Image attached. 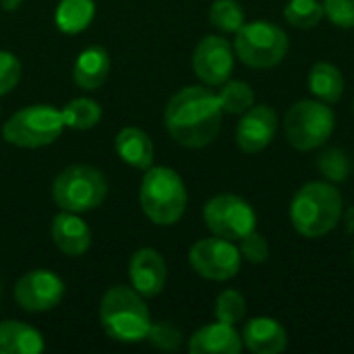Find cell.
Returning a JSON list of instances; mask_svg holds the SVG:
<instances>
[{
  "instance_id": "obj_1",
  "label": "cell",
  "mask_w": 354,
  "mask_h": 354,
  "mask_svg": "<svg viewBox=\"0 0 354 354\" xmlns=\"http://www.w3.org/2000/svg\"><path fill=\"white\" fill-rule=\"evenodd\" d=\"M222 106L218 95L201 85L176 91L164 110V124L170 137L189 149L209 145L222 127Z\"/></svg>"
},
{
  "instance_id": "obj_2",
  "label": "cell",
  "mask_w": 354,
  "mask_h": 354,
  "mask_svg": "<svg viewBox=\"0 0 354 354\" xmlns=\"http://www.w3.org/2000/svg\"><path fill=\"white\" fill-rule=\"evenodd\" d=\"M100 324L112 340L135 344L147 338L151 315L133 286H112L100 303Z\"/></svg>"
},
{
  "instance_id": "obj_3",
  "label": "cell",
  "mask_w": 354,
  "mask_h": 354,
  "mask_svg": "<svg viewBox=\"0 0 354 354\" xmlns=\"http://www.w3.org/2000/svg\"><path fill=\"white\" fill-rule=\"evenodd\" d=\"M342 207V195L334 185L307 183L292 197L290 222L299 234L307 239H319L338 226Z\"/></svg>"
},
{
  "instance_id": "obj_4",
  "label": "cell",
  "mask_w": 354,
  "mask_h": 354,
  "mask_svg": "<svg viewBox=\"0 0 354 354\" xmlns=\"http://www.w3.org/2000/svg\"><path fill=\"white\" fill-rule=\"evenodd\" d=\"M139 201L143 214L153 224L172 226L187 209V187L172 168L151 166L141 180Z\"/></svg>"
},
{
  "instance_id": "obj_5",
  "label": "cell",
  "mask_w": 354,
  "mask_h": 354,
  "mask_svg": "<svg viewBox=\"0 0 354 354\" xmlns=\"http://www.w3.org/2000/svg\"><path fill=\"white\" fill-rule=\"evenodd\" d=\"M108 195L106 176L85 164H75L58 172L52 183V199L62 212L85 214L104 203Z\"/></svg>"
},
{
  "instance_id": "obj_6",
  "label": "cell",
  "mask_w": 354,
  "mask_h": 354,
  "mask_svg": "<svg viewBox=\"0 0 354 354\" xmlns=\"http://www.w3.org/2000/svg\"><path fill=\"white\" fill-rule=\"evenodd\" d=\"M64 129L62 112L48 104L25 106L15 112L2 127V137L6 143L23 147V149H37L52 145Z\"/></svg>"
},
{
  "instance_id": "obj_7",
  "label": "cell",
  "mask_w": 354,
  "mask_h": 354,
  "mask_svg": "<svg viewBox=\"0 0 354 354\" xmlns=\"http://www.w3.org/2000/svg\"><path fill=\"white\" fill-rule=\"evenodd\" d=\"M234 52L251 68H272L288 52V35L270 21H251L236 31Z\"/></svg>"
},
{
  "instance_id": "obj_8",
  "label": "cell",
  "mask_w": 354,
  "mask_h": 354,
  "mask_svg": "<svg viewBox=\"0 0 354 354\" xmlns=\"http://www.w3.org/2000/svg\"><path fill=\"white\" fill-rule=\"evenodd\" d=\"M334 112L324 102L301 100L284 116V133L288 143L299 151L322 147L334 133Z\"/></svg>"
},
{
  "instance_id": "obj_9",
  "label": "cell",
  "mask_w": 354,
  "mask_h": 354,
  "mask_svg": "<svg viewBox=\"0 0 354 354\" xmlns=\"http://www.w3.org/2000/svg\"><path fill=\"white\" fill-rule=\"evenodd\" d=\"M205 226L214 236L226 241H241L249 232L255 230V212L253 207L239 195H216L203 207Z\"/></svg>"
},
{
  "instance_id": "obj_10",
  "label": "cell",
  "mask_w": 354,
  "mask_h": 354,
  "mask_svg": "<svg viewBox=\"0 0 354 354\" xmlns=\"http://www.w3.org/2000/svg\"><path fill=\"white\" fill-rule=\"evenodd\" d=\"M191 268L205 280L224 282L239 274L241 270V251L232 241L214 236L197 241L189 251Z\"/></svg>"
},
{
  "instance_id": "obj_11",
  "label": "cell",
  "mask_w": 354,
  "mask_h": 354,
  "mask_svg": "<svg viewBox=\"0 0 354 354\" xmlns=\"http://www.w3.org/2000/svg\"><path fill=\"white\" fill-rule=\"evenodd\" d=\"M15 301L27 313H46L60 305L64 282L50 270H31L15 284Z\"/></svg>"
},
{
  "instance_id": "obj_12",
  "label": "cell",
  "mask_w": 354,
  "mask_h": 354,
  "mask_svg": "<svg viewBox=\"0 0 354 354\" xmlns=\"http://www.w3.org/2000/svg\"><path fill=\"white\" fill-rule=\"evenodd\" d=\"M234 68V54L228 39L220 35L203 37L193 52V71L205 85H222Z\"/></svg>"
},
{
  "instance_id": "obj_13",
  "label": "cell",
  "mask_w": 354,
  "mask_h": 354,
  "mask_svg": "<svg viewBox=\"0 0 354 354\" xmlns=\"http://www.w3.org/2000/svg\"><path fill=\"white\" fill-rule=\"evenodd\" d=\"M129 278L131 286L143 297L153 299L158 297L168 280V266L160 251L151 247H143L131 255L129 261Z\"/></svg>"
},
{
  "instance_id": "obj_14",
  "label": "cell",
  "mask_w": 354,
  "mask_h": 354,
  "mask_svg": "<svg viewBox=\"0 0 354 354\" xmlns=\"http://www.w3.org/2000/svg\"><path fill=\"white\" fill-rule=\"evenodd\" d=\"M276 129L278 116L270 106H251L247 112H243V118L236 124V145L245 153H257L272 143Z\"/></svg>"
},
{
  "instance_id": "obj_15",
  "label": "cell",
  "mask_w": 354,
  "mask_h": 354,
  "mask_svg": "<svg viewBox=\"0 0 354 354\" xmlns=\"http://www.w3.org/2000/svg\"><path fill=\"white\" fill-rule=\"evenodd\" d=\"M50 236L54 245L68 257L83 255L91 245L89 226L73 212H62L54 218L50 226Z\"/></svg>"
},
{
  "instance_id": "obj_16",
  "label": "cell",
  "mask_w": 354,
  "mask_h": 354,
  "mask_svg": "<svg viewBox=\"0 0 354 354\" xmlns=\"http://www.w3.org/2000/svg\"><path fill=\"white\" fill-rule=\"evenodd\" d=\"M243 351V338L228 324H209L197 330L189 340L191 354H239Z\"/></svg>"
},
{
  "instance_id": "obj_17",
  "label": "cell",
  "mask_w": 354,
  "mask_h": 354,
  "mask_svg": "<svg viewBox=\"0 0 354 354\" xmlns=\"http://www.w3.org/2000/svg\"><path fill=\"white\" fill-rule=\"evenodd\" d=\"M243 344L253 354H280L286 351V330L272 317H255L243 328Z\"/></svg>"
},
{
  "instance_id": "obj_18",
  "label": "cell",
  "mask_w": 354,
  "mask_h": 354,
  "mask_svg": "<svg viewBox=\"0 0 354 354\" xmlns=\"http://www.w3.org/2000/svg\"><path fill=\"white\" fill-rule=\"evenodd\" d=\"M110 54L102 46H89L85 48L75 62L73 68V79L81 89L95 91L100 89L108 75H110Z\"/></svg>"
},
{
  "instance_id": "obj_19",
  "label": "cell",
  "mask_w": 354,
  "mask_h": 354,
  "mask_svg": "<svg viewBox=\"0 0 354 354\" xmlns=\"http://www.w3.org/2000/svg\"><path fill=\"white\" fill-rule=\"evenodd\" d=\"M120 160L137 170H147L153 164V143L149 135L137 127H124L114 139Z\"/></svg>"
},
{
  "instance_id": "obj_20",
  "label": "cell",
  "mask_w": 354,
  "mask_h": 354,
  "mask_svg": "<svg viewBox=\"0 0 354 354\" xmlns=\"http://www.w3.org/2000/svg\"><path fill=\"white\" fill-rule=\"evenodd\" d=\"M41 334L23 322H0V354H39L44 353Z\"/></svg>"
},
{
  "instance_id": "obj_21",
  "label": "cell",
  "mask_w": 354,
  "mask_h": 354,
  "mask_svg": "<svg viewBox=\"0 0 354 354\" xmlns=\"http://www.w3.org/2000/svg\"><path fill=\"white\" fill-rule=\"evenodd\" d=\"M309 89L326 104H336L344 93V77L332 62H317L309 73Z\"/></svg>"
},
{
  "instance_id": "obj_22",
  "label": "cell",
  "mask_w": 354,
  "mask_h": 354,
  "mask_svg": "<svg viewBox=\"0 0 354 354\" xmlns=\"http://www.w3.org/2000/svg\"><path fill=\"white\" fill-rule=\"evenodd\" d=\"M93 17H95L93 0H60L54 12L56 27L68 35L85 31L93 21Z\"/></svg>"
},
{
  "instance_id": "obj_23",
  "label": "cell",
  "mask_w": 354,
  "mask_h": 354,
  "mask_svg": "<svg viewBox=\"0 0 354 354\" xmlns=\"http://www.w3.org/2000/svg\"><path fill=\"white\" fill-rule=\"evenodd\" d=\"M60 112H62L64 127H68L73 131L93 129L100 122V118H102L100 104L95 100H89V97H75Z\"/></svg>"
},
{
  "instance_id": "obj_24",
  "label": "cell",
  "mask_w": 354,
  "mask_h": 354,
  "mask_svg": "<svg viewBox=\"0 0 354 354\" xmlns=\"http://www.w3.org/2000/svg\"><path fill=\"white\" fill-rule=\"evenodd\" d=\"M216 95L220 100L222 110L228 114H243L255 102V93L251 89V85L245 81H224L222 89Z\"/></svg>"
},
{
  "instance_id": "obj_25",
  "label": "cell",
  "mask_w": 354,
  "mask_h": 354,
  "mask_svg": "<svg viewBox=\"0 0 354 354\" xmlns=\"http://www.w3.org/2000/svg\"><path fill=\"white\" fill-rule=\"evenodd\" d=\"M209 23L224 33H236L245 25L243 6L236 0H216L209 8Z\"/></svg>"
},
{
  "instance_id": "obj_26",
  "label": "cell",
  "mask_w": 354,
  "mask_h": 354,
  "mask_svg": "<svg viewBox=\"0 0 354 354\" xmlns=\"http://www.w3.org/2000/svg\"><path fill=\"white\" fill-rule=\"evenodd\" d=\"M324 15V4H319L317 0H290L284 8L286 21L299 29L315 27Z\"/></svg>"
},
{
  "instance_id": "obj_27",
  "label": "cell",
  "mask_w": 354,
  "mask_h": 354,
  "mask_svg": "<svg viewBox=\"0 0 354 354\" xmlns=\"http://www.w3.org/2000/svg\"><path fill=\"white\" fill-rule=\"evenodd\" d=\"M216 319L228 326H234L239 322H243L245 313H247V305H245V297L239 290H224L218 295L216 299V307H214Z\"/></svg>"
},
{
  "instance_id": "obj_28",
  "label": "cell",
  "mask_w": 354,
  "mask_h": 354,
  "mask_svg": "<svg viewBox=\"0 0 354 354\" xmlns=\"http://www.w3.org/2000/svg\"><path fill=\"white\" fill-rule=\"evenodd\" d=\"M145 340H149L160 351H170L172 353V351H178L183 334L170 322H160V324H151L149 334H147Z\"/></svg>"
},
{
  "instance_id": "obj_29",
  "label": "cell",
  "mask_w": 354,
  "mask_h": 354,
  "mask_svg": "<svg viewBox=\"0 0 354 354\" xmlns=\"http://www.w3.org/2000/svg\"><path fill=\"white\" fill-rule=\"evenodd\" d=\"M317 166L332 180H344L351 170V162H348L346 153L340 149H328L326 153H322L317 160Z\"/></svg>"
},
{
  "instance_id": "obj_30",
  "label": "cell",
  "mask_w": 354,
  "mask_h": 354,
  "mask_svg": "<svg viewBox=\"0 0 354 354\" xmlns=\"http://www.w3.org/2000/svg\"><path fill=\"white\" fill-rule=\"evenodd\" d=\"M21 81V62L12 52L0 50V95L10 93Z\"/></svg>"
},
{
  "instance_id": "obj_31",
  "label": "cell",
  "mask_w": 354,
  "mask_h": 354,
  "mask_svg": "<svg viewBox=\"0 0 354 354\" xmlns=\"http://www.w3.org/2000/svg\"><path fill=\"white\" fill-rule=\"evenodd\" d=\"M241 257H245L251 263H263L270 255V245L263 234L259 232H249L247 236L241 239Z\"/></svg>"
},
{
  "instance_id": "obj_32",
  "label": "cell",
  "mask_w": 354,
  "mask_h": 354,
  "mask_svg": "<svg viewBox=\"0 0 354 354\" xmlns=\"http://www.w3.org/2000/svg\"><path fill=\"white\" fill-rule=\"evenodd\" d=\"M324 12L336 27H354V0H326Z\"/></svg>"
},
{
  "instance_id": "obj_33",
  "label": "cell",
  "mask_w": 354,
  "mask_h": 354,
  "mask_svg": "<svg viewBox=\"0 0 354 354\" xmlns=\"http://www.w3.org/2000/svg\"><path fill=\"white\" fill-rule=\"evenodd\" d=\"M21 4H23V0H0V6H2L4 10H8V12L17 10Z\"/></svg>"
},
{
  "instance_id": "obj_34",
  "label": "cell",
  "mask_w": 354,
  "mask_h": 354,
  "mask_svg": "<svg viewBox=\"0 0 354 354\" xmlns=\"http://www.w3.org/2000/svg\"><path fill=\"white\" fill-rule=\"evenodd\" d=\"M2 290H4V286H2V278H0V299H2Z\"/></svg>"
}]
</instances>
